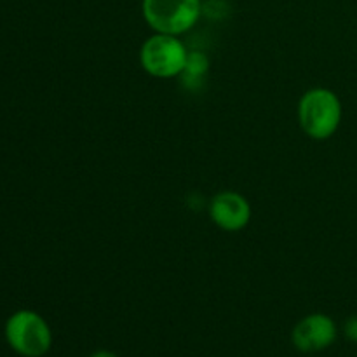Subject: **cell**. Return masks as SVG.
<instances>
[{"label":"cell","instance_id":"obj_1","mask_svg":"<svg viewBox=\"0 0 357 357\" xmlns=\"http://www.w3.org/2000/svg\"><path fill=\"white\" fill-rule=\"evenodd\" d=\"M298 121L307 136L314 139H328L340 126V100L333 91L323 87L307 91L298 105Z\"/></svg>","mask_w":357,"mask_h":357},{"label":"cell","instance_id":"obj_2","mask_svg":"<svg viewBox=\"0 0 357 357\" xmlns=\"http://www.w3.org/2000/svg\"><path fill=\"white\" fill-rule=\"evenodd\" d=\"M6 340L16 354L23 357H42L52 345V333L40 314L33 310H17L7 319Z\"/></svg>","mask_w":357,"mask_h":357},{"label":"cell","instance_id":"obj_3","mask_svg":"<svg viewBox=\"0 0 357 357\" xmlns=\"http://www.w3.org/2000/svg\"><path fill=\"white\" fill-rule=\"evenodd\" d=\"M201 9V0H143V16L157 33H185L197 23Z\"/></svg>","mask_w":357,"mask_h":357},{"label":"cell","instance_id":"obj_4","mask_svg":"<svg viewBox=\"0 0 357 357\" xmlns=\"http://www.w3.org/2000/svg\"><path fill=\"white\" fill-rule=\"evenodd\" d=\"M188 52L176 35L157 33L143 44L139 59L150 75L159 79L181 75L185 70Z\"/></svg>","mask_w":357,"mask_h":357},{"label":"cell","instance_id":"obj_5","mask_svg":"<svg viewBox=\"0 0 357 357\" xmlns=\"http://www.w3.org/2000/svg\"><path fill=\"white\" fill-rule=\"evenodd\" d=\"M337 338L333 319L324 314H310L300 321L291 333L295 347L302 352H319L328 349Z\"/></svg>","mask_w":357,"mask_h":357},{"label":"cell","instance_id":"obj_6","mask_svg":"<svg viewBox=\"0 0 357 357\" xmlns=\"http://www.w3.org/2000/svg\"><path fill=\"white\" fill-rule=\"evenodd\" d=\"M211 220L227 232L244 229L251 220V206L237 192H220L209 204Z\"/></svg>","mask_w":357,"mask_h":357},{"label":"cell","instance_id":"obj_7","mask_svg":"<svg viewBox=\"0 0 357 357\" xmlns=\"http://www.w3.org/2000/svg\"><path fill=\"white\" fill-rule=\"evenodd\" d=\"M206 70H208V59H206V56L199 54V52H195V54H188L187 63H185V70H183L185 77L199 79Z\"/></svg>","mask_w":357,"mask_h":357},{"label":"cell","instance_id":"obj_8","mask_svg":"<svg viewBox=\"0 0 357 357\" xmlns=\"http://www.w3.org/2000/svg\"><path fill=\"white\" fill-rule=\"evenodd\" d=\"M345 335H347L349 340L357 344V316L351 317V319L345 323Z\"/></svg>","mask_w":357,"mask_h":357},{"label":"cell","instance_id":"obj_9","mask_svg":"<svg viewBox=\"0 0 357 357\" xmlns=\"http://www.w3.org/2000/svg\"><path fill=\"white\" fill-rule=\"evenodd\" d=\"M91 357H119V356L114 354V352H110V351H98V352H94Z\"/></svg>","mask_w":357,"mask_h":357}]
</instances>
